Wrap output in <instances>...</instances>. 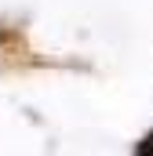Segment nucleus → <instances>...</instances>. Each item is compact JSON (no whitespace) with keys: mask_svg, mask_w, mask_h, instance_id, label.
<instances>
[{"mask_svg":"<svg viewBox=\"0 0 153 156\" xmlns=\"http://www.w3.org/2000/svg\"><path fill=\"white\" fill-rule=\"evenodd\" d=\"M139 153H142V156H153V134L142 142V145H139Z\"/></svg>","mask_w":153,"mask_h":156,"instance_id":"f257e3e1","label":"nucleus"}]
</instances>
